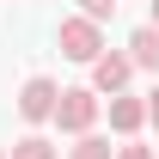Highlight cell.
<instances>
[{
	"label": "cell",
	"mask_w": 159,
	"mask_h": 159,
	"mask_svg": "<svg viewBox=\"0 0 159 159\" xmlns=\"http://www.w3.org/2000/svg\"><path fill=\"white\" fill-rule=\"evenodd\" d=\"M98 116H104V98L92 86H61V98H55V129L61 135H92Z\"/></svg>",
	"instance_id": "obj_1"
},
{
	"label": "cell",
	"mask_w": 159,
	"mask_h": 159,
	"mask_svg": "<svg viewBox=\"0 0 159 159\" xmlns=\"http://www.w3.org/2000/svg\"><path fill=\"white\" fill-rule=\"evenodd\" d=\"M129 61H135V74H141V67H147V74H159V25L129 31Z\"/></svg>",
	"instance_id": "obj_6"
},
{
	"label": "cell",
	"mask_w": 159,
	"mask_h": 159,
	"mask_svg": "<svg viewBox=\"0 0 159 159\" xmlns=\"http://www.w3.org/2000/svg\"><path fill=\"white\" fill-rule=\"evenodd\" d=\"M67 159H116V147H110V135H74V147H67Z\"/></svg>",
	"instance_id": "obj_7"
},
{
	"label": "cell",
	"mask_w": 159,
	"mask_h": 159,
	"mask_svg": "<svg viewBox=\"0 0 159 159\" xmlns=\"http://www.w3.org/2000/svg\"><path fill=\"white\" fill-rule=\"evenodd\" d=\"M116 159H159V153H153V147H141V141H122Z\"/></svg>",
	"instance_id": "obj_10"
},
{
	"label": "cell",
	"mask_w": 159,
	"mask_h": 159,
	"mask_svg": "<svg viewBox=\"0 0 159 159\" xmlns=\"http://www.w3.org/2000/svg\"><path fill=\"white\" fill-rule=\"evenodd\" d=\"M55 98H61V86L49 74H31L19 86V116L31 122V129H37V122H55Z\"/></svg>",
	"instance_id": "obj_3"
},
{
	"label": "cell",
	"mask_w": 159,
	"mask_h": 159,
	"mask_svg": "<svg viewBox=\"0 0 159 159\" xmlns=\"http://www.w3.org/2000/svg\"><path fill=\"white\" fill-rule=\"evenodd\" d=\"M129 80H135V61H129V49H104V55L92 61V92H98V98H116V92H129Z\"/></svg>",
	"instance_id": "obj_4"
},
{
	"label": "cell",
	"mask_w": 159,
	"mask_h": 159,
	"mask_svg": "<svg viewBox=\"0 0 159 159\" xmlns=\"http://www.w3.org/2000/svg\"><path fill=\"white\" fill-rule=\"evenodd\" d=\"M6 159H61V153H55V141H49V135H25V141L6 147Z\"/></svg>",
	"instance_id": "obj_8"
},
{
	"label": "cell",
	"mask_w": 159,
	"mask_h": 159,
	"mask_svg": "<svg viewBox=\"0 0 159 159\" xmlns=\"http://www.w3.org/2000/svg\"><path fill=\"white\" fill-rule=\"evenodd\" d=\"M147 25H159V0H153V19H147Z\"/></svg>",
	"instance_id": "obj_12"
},
{
	"label": "cell",
	"mask_w": 159,
	"mask_h": 159,
	"mask_svg": "<svg viewBox=\"0 0 159 159\" xmlns=\"http://www.w3.org/2000/svg\"><path fill=\"white\" fill-rule=\"evenodd\" d=\"M0 159H6V147H0Z\"/></svg>",
	"instance_id": "obj_13"
},
{
	"label": "cell",
	"mask_w": 159,
	"mask_h": 159,
	"mask_svg": "<svg viewBox=\"0 0 159 159\" xmlns=\"http://www.w3.org/2000/svg\"><path fill=\"white\" fill-rule=\"evenodd\" d=\"M80 12H86V19H98V25H104V19H110V12H116V0H80Z\"/></svg>",
	"instance_id": "obj_9"
},
{
	"label": "cell",
	"mask_w": 159,
	"mask_h": 159,
	"mask_svg": "<svg viewBox=\"0 0 159 159\" xmlns=\"http://www.w3.org/2000/svg\"><path fill=\"white\" fill-rule=\"evenodd\" d=\"M55 49H61L67 61H80V67H92V61L104 55V25H98V19H86V12L61 19V31H55Z\"/></svg>",
	"instance_id": "obj_2"
},
{
	"label": "cell",
	"mask_w": 159,
	"mask_h": 159,
	"mask_svg": "<svg viewBox=\"0 0 159 159\" xmlns=\"http://www.w3.org/2000/svg\"><path fill=\"white\" fill-rule=\"evenodd\" d=\"M104 116H110V135L135 141L141 129H147V98H135V92H116V98H104Z\"/></svg>",
	"instance_id": "obj_5"
},
{
	"label": "cell",
	"mask_w": 159,
	"mask_h": 159,
	"mask_svg": "<svg viewBox=\"0 0 159 159\" xmlns=\"http://www.w3.org/2000/svg\"><path fill=\"white\" fill-rule=\"evenodd\" d=\"M147 122H153V129H159V86H153V92H147Z\"/></svg>",
	"instance_id": "obj_11"
}]
</instances>
